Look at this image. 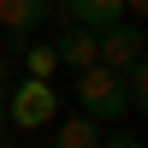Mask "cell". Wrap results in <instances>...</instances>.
<instances>
[{
  "label": "cell",
  "mask_w": 148,
  "mask_h": 148,
  "mask_svg": "<svg viewBox=\"0 0 148 148\" xmlns=\"http://www.w3.org/2000/svg\"><path fill=\"white\" fill-rule=\"evenodd\" d=\"M77 107H83V119H95V125H119V119L130 113L125 77H119V71H107V65L77 71Z\"/></svg>",
  "instance_id": "obj_1"
},
{
  "label": "cell",
  "mask_w": 148,
  "mask_h": 148,
  "mask_svg": "<svg viewBox=\"0 0 148 148\" xmlns=\"http://www.w3.org/2000/svg\"><path fill=\"white\" fill-rule=\"evenodd\" d=\"M53 113H59V95H53V83H47V77H24L18 89L6 95V125H18V130L53 125Z\"/></svg>",
  "instance_id": "obj_2"
},
{
  "label": "cell",
  "mask_w": 148,
  "mask_h": 148,
  "mask_svg": "<svg viewBox=\"0 0 148 148\" xmlns=\"http://www.w3.org/2000/svg\"><path fill=\"white\" fill-rule=\"evenodd\" d=\"M95 65H107V71H130V65H142V30H136L130 18L95 30Z\"/></svg>",
  "instance_id": "obj_3"
},
{
  "label": "cell",
  "mask_w": 148,
  "mask_h": 148,
  "mask_svg": "<svg viewBox=\"0 0 148 148\" xmlns=\"http://www.w3.org/2000/svg\"><path fill=\"white\" fill-rule=\"evenodd\" d=\"M53 12V0H0V30H12L18 42H30V30Z\"/></svg>",
  "instance_id": "obj_4"
},
{
  "label": "cell",
  "mask_w": 148,
  "mask_h": 148,
  "mask_svg": "<svg viewBox=\"0 0 148 148\" xmlns=\"http://www.w3.org/2000/svg\"><path fill=\"white\" fill-rule=\"evenodd\" d=\"M59 12L83 30H107V24L125 18V0H59Z\"/></svg>",
  "instance_id": "obj_5"
},
{
  "label": "cell",
  "mask_w": 148,
  "mask_h": 148,
  "mask_svg": "<svg viewBox=\"0 0 148 148\" xmlns=\"http://www.w3.org/2000/svg\"><path fill=\"white\" fill-rule=\"evenodd\" d=\"M53 53H59V65H71V71H89L95 65V30H59L53 36Z\"/></svg>",
  "instance_id": "obj_6"
},
{
  "label": "cell",
  "mask_w": 148,
  "mask_h": 148,
  "mask_svg": "<svg viewBox=\"0 0 148 148\" xmlns=\"http://www.w3.org/2000/svg\"><path fill=\"white\" fill-rule=\"evenodd\" d=\"M47 148H101V125L77 113V119H65V125L53 130V142H47Z\"/></svg>",
  "instance_id": "obj_7"
},
{
  "label": "cell",
  "mask_w": 148,
  "mask_h": 148,
  "mask_svg": "<svg viewBox=\"0 0 148 148\" xmlns=\"http://www.w3.org/2000/svg\"><path fill=\"white\" fill-rule=\"evenodd\" d=\"M24 71H30V77H53V71H59L53 42H47V47H24Z\"/></svg>",
  "instance_id": "obj_8"
},
{
  "label": "cell",
  "mask_w": 148,
  "mask_h": 148,
  "mask_svg": "<svg viewBox=\"0 0 148 148\" xmlns=\"http://www.w3.org/2000/svg\"><path fill=\"white\" fill-rule=\"evenodd\" d=\"M101 148H142L136 130H119V136H101Z\"/></svg>",
  "instance_id": "obj_9"
},
{
  "label": "cell",
  "mask_w": 148,
  "mask_h": 148,
  "mask_svg": "<svg viewBox=\"0 0 148 148\" xmlns=\"http://www.w3.org/2000/svg\"><path fill=\"white\" fill-rule=\"evenodd\" d=\"M6 77H12V59H6V53H0V89H6Z\"/></svg>",
  "instance_id": "obj_10"
},
{
  "label": "cell",
  "mask_w": 148,
  "mask_h": 148,
  "mask_svg": "<svg viewBox=\"0 0 148 148\" xmlns=\"http://www.w3.org/2000/svg\"><path fill=\"white\" fill-rule=\"evenodd\" d=\"M142 6H148V0H125V12H130V18H136V12H142Z\"/></svg>",
  "instance_id": "obj_11"
},
{
  "label": "cell",
  "mask_w": 148,
  "mask_h": 148,
  "mask_svg": "<svg viewBox=\"0 0 148 148\" xmlns=\"http://www.w3.org/2000/svg\"><path fill=\"white\" fill-rule=\"evenodd\" d=\"M0 130H6V89H0Z\"/></svg>",
  "instance_id": "obj_12"
}]
</instances>
